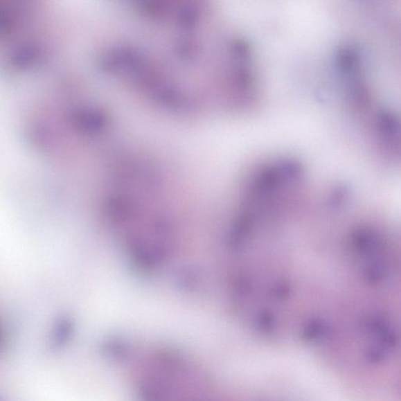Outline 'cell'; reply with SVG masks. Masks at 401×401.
<instances>
[{"instance_id":"6da1fadb","label":"cell","mask_w":401,"mask_h":401,"mask_svg":"<svg viewBox=\"0 0 401 401\" xmlns=\"http://www.w3.org/2000/svg\"><path fill=\"white\" fill-rule=\"evenodd\" d=\"M110 131H111V130H110ZM111 133H112V131H111ZM112 134H114V133H112ZM115 135H116V134H115ZM116 136H117V135H116ZM118 137H119V136H118ZM119 139H121V137H119ZM122 140H123V139H122ZM123 141H124V140H123ZM125 142H127V141H125ZM127 143H128V142H127ZM132 146H133V145H132ZM134 148H136V147H134ZM136 149H139V148H136ZM139 151H141V150H139ZM142 153H143V152H142Z\"/></svg>"}]
</instances>
